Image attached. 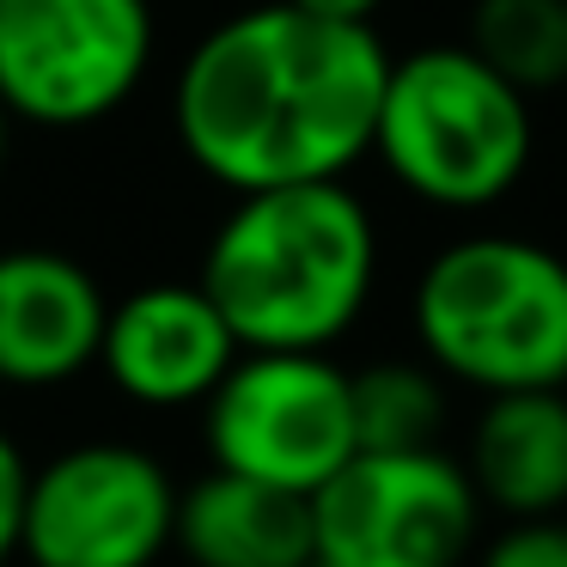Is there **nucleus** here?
Returning <instances> with one entry per match:
<instances>
[{
  "instance_id": "1",
  "label": "nucleus",
  "mask_w": 567,
  "mask_h": 567,
  "mask_svg": "<svg viewBox=\"0 0 567 567\" xmlns=\"http://www.w3.org/2000/svg\"><path fill=\"white\" fill-rule=\"evenodd\" d=\"M384 74L391 50L372 25L262 0L189 43L172 80V135L233 196L336 184L372 159Z\"/></svg>"
},
{
  "instance_id": "2",
  "label": "nucleus",
  "mask_w": 567,
  "mask_h": 567,
  "mask_svg": "<svg viewBox=\"0 0 567 567\" xmlns=\"http://www.w3.org/2000/svg\"><path fill=\"white\" fill-rule=\"evenodd\" d=\"M196 281L233 323L238 348L330 354L372 306L379 226L348 177L250 189L214 226Z\"/></svg>"
},
{
  "instance_id": "3",
  "label": "nucleus",
  "mask_w": 567,
  "mask_h": 567,
  "mask_svg": "<svg viewBox=\"0 0 567 567\" xmlns=\"http://www.w3.org/2000/svg\"><path fill=\"white\" fill-rule=\"evenodd\" d=\"M415 348L476 396L567 391V257L518 233H464L409 293Z\"/></svg>"
},
{
  "instance_id": "4",
  "label": "nucleus",
  "mask_w": 567,
  "mask_h": 567,
  "mask_svg": "<svg viewBox=\"0 0 567 567\" xmlns=\"http://www.w3.org/2000/svg\"><path fill=\"white\" fill-rule=\"evenodd\" d=\"M537 153L530 99L470 43L391 55L372 123V159L396 189L440 214H482L518 189Z\"/></svg>"
},
{
  "instance_id": "5",
  "label": "nucleus",
  "mask_w": 567,
  "mask_h": 567,
  "mask_svg": "<svg viewBox=\"0 0 567 567\" xmlns=\"http://www.w3.org/2000/svg\"><path fill=\"white\" fill-rule=\"evenodd\" d=\"M153 0H0V104L13 123L80 135L147 86Z\"/></svg>"
},
{
  "instance_id": "6",
  "label": "nucleus",
  "mask_w": 567,
  "mask_h": 567,
  "mask_svg": "<svg viewBox=\"0 0 567 567\" xmlns=\"http://www.w3.org/2000/svg\"><path fill=\"white\" fill-rule=\"evenodd\" d=\"M202 440L214 470L311 501L360 452L348 367L306 348H245L202 403Z\"/></svg>"
},
{
  "instance_id": "7",
  "label": "nucleus",
  "mask_w": 567,
  "mask_h": 567,
  "mask_svg": "<svg viewBox=\"0 0 567 567\" xmlns=\"http://www.w3.org/2000/svg\"><path fill=\"white\" fill-rule=\"evenodd\" d=\"M482 543V501L464 457L354 452L311 494V567H464Z\"/></svg>"
},
{
  "instance_id": "8",
  "label": "nucleus",
  "mask_w": 567,
  "mask_h": 567,
  "mask_svg": "<svg viewBox=\"0 0 567 567\" xmlns=\"http://www.w3.org/2000/svg\"><path fill=\"white\" fill-rule=\"evenodd\" d=\"M177 530L165 457L128 440H80L31 464L19 513L25 567H159Z\"/></svg>"
},
{
  "instance_id": "9",
  "label": "nucleus",
  "mask_w": 567,
  "mask_h": 567,
  "mask_svg": "<svg viewBox=\"0 0 567 567\" xmlns=\"http://www.w3.org/2000/svg\"><path fill=\"white\" fill-rule=\"evenodd\" d=\"M245 354L202 281H147L111 299L99 367L135 409H202Z\"/></svg>"
},
{
  "instance_id": "10",
  "label": "nucleus",
  "mask_w": 567,
  "mask_h": 567,
  "mask_svg": "<svg viewBox=\"0 0 567 567\" xmlns=\"http://www.w3.org/2000/svg\"><path fill=\"white\" fill-rule=\"evenodd\" d=\"M99 275L50 245L0 250V384L7 391H55L99 367L104 342Z\"/></svg>"
},
{
  "instance_id": "11",
  "label": "nucleus",
  "mask_w": 567,
  "mask_h": 567,
  "mask_svg": "<svg viewBox=\"0 0 567 567\" xmlns=\"http://www.w3.org/2000/svg\"><path fill=\"white\" fill-rule=\"evenodd\" d=\"M464 470L482 513L561 518L567 513V391L482 396Z\"/></svg>"
},
{
  "instance_id": "12",
  "label": "nucleus",
  "mask_w": 567,
  "mask_h": 567,
  "mask_svg": "<svg viewBox=\"0 0 567 567\" xmlns=\"http://www.w3.org/2000/svg\"><path fill=\"white\" fill-rule=\"evenodd\" d=\"M172 549L189 567H311V501L208 470L177 488Z\"/></svg>"
},
{
  "instance_id": "13",
  "label": "nucleus",
  "mask_w": 567,
  "mask_h": 567,
  "mask_svg": "<svg viewBox=\"0 0 567 567\" xmlns=\"http://www.w3.org/2000/svg\"><path fill=\"white\" fill-rule=\"evenodd\" d=\"M354 391V433L360 452H421L440 445L445 433V379L427 360H372V367L348 372Z\"/></svg>"
},
{
  "instance_id": "14",
  "label": "nucleus",
  "mask_w": 567,
  "mask_h": 567,
  "mask_svg": "<svg viewBox=\"0 0 567 567\" xmlns=\"http://www.w3.org/2000/svg\"><path fill=\"white\" fill-rule=\"evenodd\" d=\"M464 43L525 99L567 86V0H476Z\"/></svg>"
},
{
  "instance_id": "15",
  "label": "nucleus",
  "mask_w": 567,
  "mask_h": 567,
  "mask_svg": "<svg viewBox=\"0 0 567 567\" xmlns=\"http://www.w3.org/2000/svg\"><path fill=\"white\" fill-rule=\"evenodd\" d=\"M470 567H567V513L561 518H506L476 543Z\"/></svg>"
},
{
  "instance_id": "16",
  "label": "nucleus",
  "mask_w": 567,
  "mask_h": 567,
  "mask_svg": "<svg viewBox=\"0 0 567 567\" xmlns=\"http://www.w3.org/2000/svg\"><path fill=\"white\" fill-rule=\"evenodd\" d=\"M25 482H31V457L13 433L0 427V561H13L19 549V513H25Z\"/></svg>"
},
{
  "instance_id": "17",
  "label": "nucleus",
  "mask_w": 567,
  "mask_h": 567,
  "mask_svg": "<svg viewBox=\"0 0 567 567\" xmlns=\"http://www.w3.org/2000/svg\"><path fill=\"white\" fill-rule=\"evenodd\" d=\"M293 7H306L318 19H342V25H372L384 0H293Z\"/></svg>"
},
{
  "instance_id": "18",
  "label": "nucleus",
  "mask_w": 567,
  "mask_h": 567,
  "mask_svg": "<svg viewBox=\"0 0 567 567\" xmlns=\"http://www.w3.org/2000/svg\"><path fill=\"white\" fill-rule=\"evenodd\" d=\"M13 111H7V104H0V172H7V159H13Z\"/></svg>"
},
{
  "instance_id": "19",
  "label": "nucleus",
  "mask_w": 567,
  "mask_h": 567,
  "mask_svg": "<svg viewBox=\"0 0 567 567\" xmlns=\"http://www.w3.org/2000/svg\"><path fill=\"white\" fill-rule=\"evenodd\" d=\"M0 567H7V561H0Z\"/></svg>"
}]
</instances>
